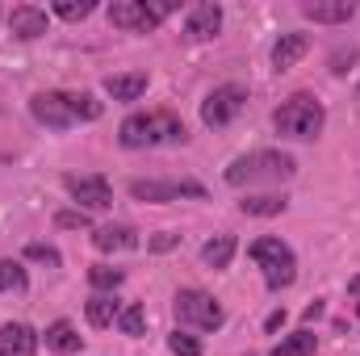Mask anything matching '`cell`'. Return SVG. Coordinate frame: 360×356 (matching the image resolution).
I'll return each mask as SVG.
<instances>
[{
    "label": "cell",
    "mask_w": 360,
    "mask_h": 356,
    "mask_svg": "<svg viewBox=\"0 0 360 356\" xmlns=\"http://www.w3.org/2000/svg\"><path fill=\"white\" fill-rule=\"evenodd\" d=\"M30 113L51 130H72L76 122H96L105 105L92 92H38L30 101Z\"/></svg>",
    "instance_id": "obj_1"
},
{
    "label": "cell",
    "mask_w": 360,
    "mask_h": 356,
    "mask_svg": "<svg viewBox=\"0 0 360 356\" xmlns=\"http://www.w3.org/2000/svg\"><path fill=\"white\" fill-rule=\"evenodd\" d=\"M122 147H160V143H184V122L168 109H155V113H130L117 130Z\"/></svg>",
    "instance_id": "obj_2"
},
{
    "label": "cell",
    "mask_w": 360,
    "mask_h": 356,
    "mask_svg": "<svg viewBox=\"0 0 360 356\" xmlns=\"http://www.w3.org/2000/svg\"><path fill=\"white\" fill-rule=\"evenodd\" d=\"M293 172H297L293 155H285V151H252V155H239L226 168V184L231 189H243V184H281Z\"/></svg>",
    "instance_id": "obj_3"
},
{
    "label": "cell",
    "mask_w": 360,
    "mask_h": 356,
    "mask_svg": "<svg viewBox=\"0 0 360 356\" xmlns=\"http://www.w3.org/2000/svg\"><path fill=\"white\" fill-rule=\"evenodd\" d=\"M323 122H327V109H323V101H314L310 92H293V96L272 113V126H276V134H285V139H319V134H323Z\"/></svg>",
    "instance_id": "obj_4"
},
{
    "label": "cell",
    "mask_w": 360,
    "mask_h": 356,
    "mask_svg": "<svg viewBox=\"0 0 360 356\" xmlns=\"http://www.w3.org/2000/svg\"><path fill=\"white\" fill-rule=\"evenodd\" d=\"M168 13H176V0H113L109 4V25L151 34V30L164 25Z\"/></svg>",
    "instance_id": "obj_5"
},
{
    "label": "cell",
    "mask_w": 360,
    "mask_h": 356,
    "mask_svg": "<svg viewBox=\"0 0 360 356\" xmlns=\"http://www.w3.org/2000/svg\"><path fill=\"white\" fill-rule=\"evenodd\" d=\"M248 256L264 268V285H269L272 293H281V289L293 285V276H297V260H293V252H289L281 239H272V235L256 239V243L248 248Z\"/></svg>",
    "instance_id": "obj_6"
},
{
    "label": "cell",
    "mask_w": 360,
    "mask_h": 356,
    "mask_svg": "<svg viewBox=\"0 0 360 356\" xmlns=\"http://www.w3.org/2000/svg\"><path fill=\"white\" fill-rule=\"evenodd\" d=\"M176 319L184 327H197V331H218L226 323V310L218 306V298H210L205 289H180L176 302H172Z\"/></svg>",
    "instance_id": "obj_7"
},
{
    "label": "cell",
    "mask_w": 360,
    "mask_h": 356,
    "mask_svg": "<svg viewBox=\"0 0 360 356\" xmlns=\"http://www.w3.org/2000/svg\"><path fill=\"white\" fill-rule=\"evenodd\" d=\"M243 109H248V89H243V84H218V89L201 101V122H205L210 130H222V126H231Z\"/></svg>",
    "instance_id": "obj_8"
},
{
    "label": "cell",
    "mask_w": 360,
    "mask_h": 356,
    "mask_svg": "<svg viewBox=\"0 0 360 356\" xmlns=\"http://www.w3.org/2000/svg\"><path fill=\"white\" fill-rule=\"evenodd\" d=\"M134 201H180V197H205V184L197 180H134Z\"/></svg>",
    "instance_id": "obj_9"
},
{
    "label": "cell",
    "mask_w": 360,
    "mask_h": 356,
    "mask_svg": "<svg viewBox=\"0 0 360 356\" xmlns=\"http://www.w3.org/2000/svg\"><path fill=\"white\" fill-rule=\"evenodd\" d=\"M63 189L76 197V205L89 214V210H109L113 205V189L105 177H63Z\"/></svg>",
    "instance_id": "obj_10"
},
{
    "label": "cell",
    "mask_w": 360,
    "mask_h": 356,
    "mask_svg": "<svg viewBox=\"0 0 360 356\" xmlns=\"http://www.w3.org/2000/svg\"><path fill=\"white\" fill-rule=\"evenodd\" d=\"M218 30H222V8H218L214 0H201V4H193V8H188L184 34H188L193 42H205V38H214Z\"/></svg>",
    "instance_id": "obj_11"
},
{
    "label": "cell",
    "mask_w": 360,
    "mask_h": 356,
    "mask_svg": "<svg viewBox=\"0 0 360 356\" xmlns=\"http://www.w3.org/2000/svg\"><path fill=\"white\" fill-rule=\"evenodd\" d=\"M302 17L319 21V25H344L356 17L352 0H302Z\"/></svg>",
    "instance_id": "obj_12"
},
{
    "label": "cell",
    "mask_w": 360,
    "mask_h": 356,
    "mask_svg": "<svg viewBox=\"0 0 360 356\" xmlns=\"http://www.w3.org/2000/svg\"><path fill=\"white\" fill-rule=\"evenodd\" d=\"M0 356H38V331L30 323H4L0 327Z\"/></svg>",
    "instance_id": "obj_13"
},
{
    "label": "cell",
    "mask_w": 360,
    "mask_h": 356,
    "mask_svg": "<svg viewBox=\"0 0 360 356\" xmlns=\"http://www.w3.org/2000/svg\"><path fill=\"white\" fill-rule=\"evenodd\" d=\"M8 30H13V38H21V42L42 38V34H46V8H38V4H17V8L8 13Z\"/></svg>",
    "instance_id": "obj_14"
},
{
    "label": "cell",
    "mask_w": 360,
    "mask_h": 356,
    "mask_svg": "<svg viewBox=\"0 0 360 356\" xmlns=\"http://www.w3.org/2000/svg\"><path fill=\"white\" fill-rule=\"evenodd\" d=\"M92 248H96V252H134V248H139V231L126 227V222L96 227V231H92Z\"/></svg>",
    "instance_id": "obj_15"
},
{
    "label": "cell",
    "mask_w": 360,
    "mask_h": 356,
    "mask_svg": "<svg viewBox=\"0 0 360 356\" xmlns=\"http://www.w3.org/2000/svg\"><path fill=\"white\" fill-rule=\"evenodd\" d=\"M306 51H310V38H306V34H281L276 46H272V68H276V72H289Z\"/></svg>",
    "instance_id": "obj_16"
},
{
    "label": "cell",
    "mask_w": 360,
    "mask_h": 356,
    "mask_svg": "<svg viewBox=\"0 0 360 356\" xmlns=\"http://www.w3.org/2000/svg\"><path fill=\"white\" fill-rule=\"evenodd\" d=\"M285 205H289V197H285V193H248V197L239 201V210H243V214H252V218L285 214Z\"/></svg>",
    "instance_id": "obj_17"
},
{
    "label": "cell",
    "mask_w": 360,
    "mask_h": 356,
    "mask_svg": "<svg viewBox=\"0 0 360 356\" xmlns=\"http://www.w3.org/2000/svg\"><path fill=\"white\" fill-rule=\"evenodd\" d=\"M105 92L113 101H139L147 92V72H126V76H109L105 80Z\"/></svg>",
    "instance_id": "obj_18"
},
{
    "label": "cell",
    "mask_w": 360,
    "mask_h": 356,
    "mask_svg": "<svg viewBox=\"0 0 360 356\" xmlns=\"http://www.w3.org/2000/svg\"><path fill=\"white\" fill-rule=\"evenodd\" d=\"M80 344H84V336H80L68 319H55V323L46 327V348H51V352H80Z\"/></svg>",
    "instance_id": "obj_19"
},
{
    "label": "cell",
    "mask_w": 360,
    "mask_h": 356,
    "mask_svg": "<svg viewBox=\"0 0 360 356\" xmlns=\"http://www.w3.org/2000/svg\"><path fill=\"white\" fill-rule=\"evenodd\" d=\"M235 252H239L235 235H214V239L201 248V265L205 268H226L231 260H235Z\"/></svg>",
    "instance_id": "obj_20"
},
{
    "label": "cell",
    "mask_w": 360,
    "mask_h": 356,
    "mask_svg": "<svg viewBox=\"0 0 360 356\" xmlns=\"http://www.w3.org/2000/svg\"><path fill=\"white\" fill-rule=\"evenodd\" d=\"M314 352H319V336H314L310 327H302V331L285 336V340L272 348V356H314Z\"/></svg>",
    "instance_id": "obj_21"
},
{
    "label": "cell",
    "mask_w": 360,
    "mask_h": 356,
    "mask_svg": "<svg viewBox=\"0 0 360 356\" xmlns=\"http://www.w3.org/2000/svg\"><path fill=\"white\" fill-rule=\"evenodd\" d=\"M84 310H89V323H92V327H109V323H117V302H113L109 293H92Z\"/></svg>",
    "instance_id": "obj_22"
},
{
    "label": "cell",
    "mask_w": 360,
    "mask_h": 356,
    "mask_svg": "<svg viewBox=\"0 0 360 356\" xmlns=\"http://www.w3.org/2000/svg\"><path fill=\"white\" fill-rule=\"evenodd\" d=\"M122 281H126V272H122V268H113V265H92L89 268V285L96 289V293H113Z\"/></svg>",
    "instance_id": "obj_23"
},
{
    "label": "cell",
    "mask_w": 360,
    "mask_h": 356,
    "mask_svg": "<svg viewBox=\"0 0 360 356\" xmlns=\"http://www.w3.org/2000/svg\"><path fill=\"white\" fill-rule=\"evenodd\" d=\"M30 289V276L17 260H0V293H25Z\"/></svg>",
    "instance_id": "obj_24"
},
{
    "label": "cell",
    "mask_w": 360,
    "mask_h": 356,
    "mask_svg": "<svg viewBox=\"0 0 360 356\" xmlns=\"http://www.w3.org/2000/svg\"><path fill=\"white\" fill-rule=\"evenodd\" d=\"M117 327H122L126 336H143V327H147V310H143L139 302L122 306V310H117Z\"/></svg>",
    "instance_id": "obj_25"
},
{
    "label": "cell",
    "mask_w": 360,
    "mask_h": 356,
    "mask_svg": "<svg viewBox=\"0 0 360 356\" xmlns=\"http://www.w3.org/2000/svg\"><path fill=\"white\" fill-rule=\"evenodd\" d=\"M92 8V0H55V17H63V21H84Z\"/></svg>",
    "instance_id": "obj_26"
},
{
    "label": "cell",
    "mask_w": 360,
    "mask_h": 356,
    "mask_svg": "<svg viewBox=\"0 0 360 356\" xmlns=\"http://www.w3.org/2000/svg\"><path fill=\"white\" fill-rule=\"evenodd\" d=\"M168 348H172V356H201L205 352V348H201V340H193V336H188V331H172V336H168Z\"/></svg>",
    "instance_id": "obj_27"
},
{
    "label": "cell",
    "mask_w": 360,
    "mask_h": 356,
    "mask_svg": "<svg viewBox=\"0 0 360 356\" xmlns=\"http://www.w3.org/2000/svg\"><path fill=\"white\" fill-rule=\"evenodd\" d=\"M25 260H34V265H46V268H59V265H63V256H59L51 243H30V248H25Z\"/></svg>",
    "instance_id": "obj_28"
},
{
    "label": "cell",
    "mask_w": 360,
    "mask_h": 356,
    "mask_svg": "<svg viewBox=\"0 0 360 356\" xmlns=\"http://www.w3.org/2000/svg\"><path fill=\"white\" fill-rule=\"evenodd\" d=\"M55 227H59V231H84L92 222H89L84 210H59V214H55Z\"/></svg>",
    "instance_id": "obj_29"
},
{
    "label": "cell",
    "mask_w": 360,
    "mask_h": 356,
    "mask_svg": "<svg viewBox=\"0 0 360 356\" xmlns=\"http://www.w3.org/2000/svg\"><path fill=\"white\" fill-rule=\"evenodd\" d=\"M348 63H356V46H340V51L331 55V72H335V76H344Z\"/></svg>",
    "instance_id": "obj_30"
},
{
    "label": "cell",
    "mask_w": 360,
    "mask_h": 356,
    "mask_svg": "<svg viewBox=\"0 0 360 356\" xmlns=\"http://www.w3.org/2000/svg\"><path fill=\"white\" fill-rule=\"evenodd\" d=\"M180 243V235H172V231H160L155 239H151V252H172Z\"/></svg>",
    "instance_id": "obj_31"
},
{
    "label": "cell",
    "mask_w": 360,
    "mask_h": 356,
    "mask_svg": "<svg viewBox=\"0 0 360 356\" xmlns=\"http://www.w3.org/2000/svg\"><path fill=\"white\" fill-rule=\"evenodd\" d=\"M264 327H269V331H281V327H285V310H272L269 319H264Z\"/></svg>",
    "instance_id": "obj_32"
},
{
    "label": "cell",
    "mask_w": 360,
    "mask_h": 356,
    "mask_svg": "<svg viewBox=\"0 0 360 356\" xmlns=\"http://www.w3.org/2000/svg\"><path fill=\"white\" fill-rule=\"evenodd\" d=\"M319 314H323V302H314V306H306V323H314Z\"/></svg>",
    "instance_id": "obj_33"
},
{
    "label": "cell",
    "mask_w": 360,
    "mask_h": 356,
    "mask_svg": "<svg viewBox=\"0 0 360 356\" xmlns=\"http://www.w3.org/2000/svg\"><path fill=\"white\" fill-rule=\"evenodd\" d=\"M348 293H352V298H360V272L352 276V281H348Z\"/></svg>",
    "instance_id": "obj_34"
},
{
    "label": "cell",
    "mask_w": 360,
    "mask_h": 356,
    "mask_svg": "<svg viewBox=\"0 0 360 356\" xmlns=\"http://www.w3.org/2000/svg\"><path fill=\"white\" fill-rule=\"evenodd\" d=\"M356 314H360V306H356Z\"/></svg>",
    "instance_id": "obj_35"
}]
</instances>
